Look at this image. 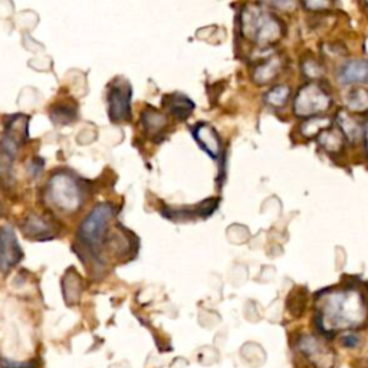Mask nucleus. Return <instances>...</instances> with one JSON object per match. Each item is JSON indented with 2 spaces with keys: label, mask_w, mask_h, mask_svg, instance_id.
I'll return each instance as SVG.
<instances>
[{
  "label": "nucleus",
  "mask_w": 368,
  "mask_h": 368,
  "mask_svg": "<svg viewBox=\"0 0 368 368\" xmlns=\"http://www.w3.org/2000/svg\"><path fill=\"white\" fill-rule=\"evenodd\" d=\"M23 232L32 239L45 240L54 237V225L44 218L30 215L23 223Z\"/></svg>",
  "instance_id": "nucleus-11"
},
{
  "label": "nucleus",
  "mask_w": 368,
  "mask_h": 368,
  "mask_svg": "<svg viewBox=\"0 0 368 368\" xmlns=\"http://www.w3.org/2000/svg\"><path fill=\"white\" fill-rule=\"evenodd\" d=\"M242 32L258 44H269L280 36V25L271 13L249 6L242 15Z\"/></svg>",
  "instance_id": "nucleus-3"
},
{
  "label": "nucleus",
  "mask_w": 368,
  "mask_h": 368,
  "mask_svg": "<svg viewBox=\"0 0 368 368\" xmlns=\"http://www.w3.org/2000/svg\"><path fill=\"white\" fill-rule=\"evenodd\" d=\"M49 200L62 212H75L83 203V190L68 173H58L49 182Z\"/></svg>",
  "instance_id": "nucleus-4"
},
{
  "label": "nucleus",
  "mask_w": 368,
  "mask_h": 368,
  "mask_svg": "<svg viewBox=\"0 0 368 368\" xmlns=\"http://www.w3.org/2000/svg\"><path fill=\"white\" fill-rule=\"evenodd\" d=\"M305 304H307V299H305V295L301 294L299 297V301H297V295L295 292H292L288 298V301H286V307H288L290 312L294 315V316H299L304 309H305Z\"/></svg>",
  "instance_id": "nucleus-20"
},
{
  "label": "nucleus",
  "mask_w": 368,
  "mask_h": 368,
  "mask_svg": "<svg viewBox=\"0 0 368 368\" xmlns=\"http://www.w3.org/2000/svg\"><path fill=\"white\" fill-rule=\"evenodd\" d=\"M341 343H343V345L347 347V348H357V347L360 345L361 340H360V337H358L357 334H354V333H348V334L343 336Z\"/></svg>",
  "instance_id": "nucleus-22"
},
{
  "label": "nucleus",
  "mask_w": 368,
  "mask_h": 368,
  "mask_svg": "<svg viewBox=\"0 0 368 368\" xmlns=\"http://www.w3.org/2000/svg\"><path fill=\"white\" fill-rule=\"evenodd\" d=\"M278 73V64L275 59H269L266 64L259 66L254 75L258 84H266Z\"/></svg>",
  "instance_id": "nucleus-16"
},
{
  "label": "nucleus",
  "mask_w": 368,
  "mask_h": 368,
  "mask_svg": "<svg viewBox=\"0 0 368 368\" xmlns=\"http://www.w3.org/2000/svg\"><path fill=\"white\" fill-rule=\"evenodd\" d=\"M305 6H308V8H311V9H315V8H328V6H330V4H326V2H322V4H314V2H308V4H305Z\"/></svg>",
  "instance_id": "nucleus-23"
},
{
  "label": "nucleus",
  "mask_w": 368,
  "mask_h": 368,
  "mask_svg": "<svg viewBox=\"0 0 368 368\" xmlns=\"http://www.w3.org/2000/svg\"><path fill=\"white\" fill-rule=\"evenodd\" d=\"M115 215V209L109 203H101L91 210L78 229V239L88 249L97 252L107 236V227Z\"/></svg>",
  "instance_id": "nucleus-2"
},
{
  "label": "nucleus",
  "mask_w": 368,
  "mask_h": 368,
  "mask_svg": "<svg viewBox=\"0 0 368 368\" xmlns=\"http://www.w3.org/2000/svg\"><path fill=\"white\" fill-rule=\"evenodd\" d=\"M22 258V251L15 232L6 226L0 229V271H9Z\"/></svg>",
  "instance_id": "nucleus-7"
},
{
  "label": "nucleus",
  "mask_w": 368,
  "mask_h": 368,
  "mask_svg": "<svg viewBox=\"0 0 368 368\" xmlns=\"http://www.w3.org/2000/svg\"><path fill=\"white\" fill-rule=\"evenodd\" d=\"M288 97H290V88L286 85H278L266 94L265 100L273 107H282L286 102V100H288Z\"/></svg>",
  "instance_id": "nucleus-18"
},
{
  "label": "nucleus",
  "mask_w": 368,
  "mask_h": 368,
  "mask_svg": "<svg viewBox=\"0 0 368 368\" xmlns=\"http://www.w3.org/2000/svg\"><path fill=\"white\" fill-rule=\"evenodd\" d=\"M340 83L343 84H362L368 83V61L351 59L340 69Z\"/></svg>",
  "instance_id": "nucleus-9"
},
{
  "label": "nucleus",
  "mask_w": 368,
  "mask_h": 368,
  "mask_svg": "<svg viewBox=\"0 0 368 368\" xmlns=\"http://www.w3.org/2000/svg\"><path fill=\"white\" fill-rule=\"evenodd\" d=\"M193 136L196 138V141L200 144V147L206 151L208 154H210L213 158H216L220 153V140L218 133L215 131V129H212L208 124H197L193 129Z\"/></svg>",
  "instance_id": "nucleus-10"
},
{
  "label": "nucleus",
  "mask_w": 368,
  "mask_h": 368,
  "mask_svg": "<svg viewBox=\"0 0 368 368\" xmlns=\"http://www.w3.org/2000/svg\"><path fill=\"white\" fill-rule=\"evenodd\" d=\"M299 351L309 358V361L316 368H331L333 367V357L324 350L321 343L311 336H304L298 341Z\"/></svg>",
  "instance_id": "nucleus-8"
},
{
  "label": "nucleus",
  "mask_w": 368,
  "mask_h": 368,
  "mask_svg": "<svg viewBox=\"0 0 368 368\" xmlns=\"http://www.w3.org/2000/svg\"><path fill=\"white\" fill-rule=\"evenodd\" d=\"M321 144L326 151H338L343 147V136L333 130H325L321 134Z\"/></svg>",
  "instance_id": "nucleus-17"
},
{
  "label": "nucleus",
  "mask_w": 368,
  "mask_h": 368,
  "mask_svg": "<svg viewBox=\"0 0 368 368\" xmlns=\"http://www.w3.org/2000/svg\"><path fill=\"white\" fill-rule=\"evenodd\" d=\"M143 122H144V127L148 131H154L158 133L160 130H162V127L166 126V118L162 117L160 112H157L155 109L148 108V111L143 112Z\"/></svg>",
  "instance_id": "nucleus-15"
},
{
  "label": "nucleus",
  "mask_w": 368,
  "mask_h": 368,
  "mask_svg": "<svg viewBox=\"0 0 368 368\" xmlns=\"http://www.w3.org/2000/svg\"><path fill=\"white\" fill-rule=\"evenodd\" d=\"M0 213H2V204H0Z\"/></svg>",
  "instance_id": "nucleus-25"
},
{
  "label": "nucleus",
  "mask_w": 368,
  "mask_h": 368,
  "mask_svg": "<svg viewBox=\"0 0 368 368\" xmlns=\"http://www.w3.org/2000/svg\"><path fill=\"white\" fill-rule=\"evenodd\" d=\"M165 101H166L165 105L169 109V112L182 121L186 119L194 108L193 102L186 95H182V94L169 95L165 98Z\"/></svg>",
  "instance_id": "nucleus-12"
},
{
  "label": "nucleus",
  "mask_w": 368,
  "mask_h": 368,
  "mask_svg": "<svg viewBox=\"0 0 368 368\" xmlns=\"http://www.w3.org/2000/svg\"><path fill=\"white\" fill-rule=\"evenodd\" d=\"M347 105L357 112L368 111V93L365 90H354L347 97Z\"/></svg>",
  "instance_id": "nucleus-14"
},
{
  "label": "nucleus",
  "mask_w": 368,
  "mask_h": 368,
  "mask_svg": "<svg viewBox=\"0 0 368 368\" xmlns=\"http://www.w3.org/2000/svg\"><path fill=\"white\" fill-rule=\"evenodd\" d=\"M331 97L319 84H307L295 98V114L298 117H315L330 108Z\"/></svg>",
  "instance_id": "nucleus-5"
},
{
  "label": "nucleus",
  "mask_w": 368,
  "mask_h": 368,
  "mask_svg": "<svg viewBox=\"0 0 368 368\" xmlns=\"http://www.w3.org/2000/svg\"><path fill=\"white\" fill-rule=\"evenodd\" d=\"M0 368H39V365L33 361L30 362H15L8 358L0 357Z\"/></svg>",
  "instance_id": "nucleus-21"
},
{
  "label": "nucleus",
  "mask_w": 368,
  "mask_h": 368,
  "mask_svg": "<svg viewBox=\"0 0 368 368\" xmlns=\"http://www.w3.org/2000/svg\"><path fill=\"white\" fill-rule=\"evenodd\" d=\"M51 118L57 124H68V122L76 118V109L69 104L55 105L51 109Z\"/></svg>",
  "instance_id": "nucleus-13"
},
{
  "label": "nucleus",
  "mask_w": 368,
  "mask_h": 368,
  "mask_svg": "<svg viewBox=\"0 0 368 368\" xmlns=\"http://www.w3.org/2000/svg\"><path fill=\"white\" fill-rule=\"evenodd\" d=\"M338 122H340V126L343 127L344 134L348 137V140L354 141L355 138L360 137V133H361V131H360L358 126L355 124V121H354L352 118H350V117L341 114V115L338 117Z\"/></svg>",
  "instance_id": "nucleus-19"
},
{
  "label": "nucleus",
  "mask_w": 368,
  "mask_h": 368,
  "mask_svg": "<svg viewBox=\"0 0 368 368\" xmlns=\"http://www.w3.org/2000/svg\"><path fill=\"white\" fill-rule=\"evenodd\" d=\"M365 146H367V151H368V124L365 129Z\"/></svg>",
  "instance_id": "nucleus-24"
},
{
  "label": "nucleus",
  "mask_w": 368,
  "mask_h": 368,
  "mask_svg": "<svg viewBox=\"0 0 368 368\" xmlns=\"http://www.w3.org/2000/svg\"><path fill=\"white\" fill-rule=\"evenodd\" d=\"M365 305L361 297L352 291H340L326 297L324 307L316 318L318 330L325 334V324H331L334 330L338 326H352L364 318Z\"/></svg>",
  "instance_id": "nucleus-1"
},
{
  "label": "nucleus",
  "mask_w": 368,
  "mask_h": 368,
  "mask_svg": "<svg viewBox=\"0 0 368 368\" xmlns=\"http://www.w3.org/2000/svg\"><path fill=\"white\" fill-rule=\"evenodd\" d=\"M133 88L129 81L117 79L108 91V114L115 122L127 121L131 117Z\"/></svg>",
  "instance_id": "nucleus-6"
}]
</instances>
